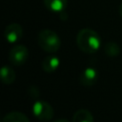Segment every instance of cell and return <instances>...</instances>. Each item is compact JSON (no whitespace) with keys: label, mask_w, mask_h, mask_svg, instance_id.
Here are the masks:
<instances>
[{"label":"cell","mask_w":122,"mask_h":122,"mask_svg":"<svg viewBox=\"0 0 122 122\" xmlns=\"http://www.w3.org/2000/svg\"><path fill=\"white\" fill-rule=\"evenodd\" d=\"M76 44L79 50L86 53H94L98 51L101 40L99 34L92 29H82L76 35Z\"/></svg>","instance_id":"6da1fadb"},{"label":"cell","mask_w":122,"mask_h":122,"mask_svg":"<svg viewBox=\"0 0 122 122\" xmlns=\"http://www.w3.org/2000/svg\"><path fill=\"white\" fill-rule=\"evenodd\" d=\"M37 42L39 47L50 53L56 52L61 46V40L56 32L51 30H43L38 33Z\"/></svg>","instance_id":"7a4b0ae2"},{"label":"cell","mask_w":122,"mask_h":122,"mask_svg":"<svg viewBox=\"0 0 122 122\" xmlns=\"http://www.w3.org/2000/svg\"><path fill=\"white\" fill-rule=\"evenodd\" d=\"M32 113L41 121H49L53 117L54 112L50 103L43 100H38L32 106Z\"/></svg>","instance_id":"3957f363"},{"label":"cell","mask_w":122,"mask_h":122,"mask_svg":"<svg viewBox=\"0 0 122 122\" xmlns=\"http://www.w3.org/2000/svg\"><path fill=\"white\" fill-rule=\"evenodd\" d=\"M29 58V51L24 45L13 46L9 52V60L14 66H21Z\"/></svg>","instance_id":"277c9868"},{"label":"cell","mask_w":122,"mask_h":122,"mask_svg":"<svg viewBox=\"0 0 122 122\" xmlns=\"http://www.w3.org/2000/svg\"><path fill=\"white\" fill-rule=\"evenodd\" d=\"M4 35H5L6 40L9 43H16L23 36V29L17 23L10 24L6 27Z\"/></svg>","instance_id":"5b68a950"},{"label":"cell","mask_w":122,"mask_h":122,"mask_svg":"<svg viewBox=\"0 0 122 122\" xmlns=\"http://www.w3.org/2000/svg\"><path fill=\"white\" fill-rule=\"evenodd\" d=\"M97 79H98V71L92 67H88L85 70H83L79 76L80 83L86 87L92 86L97 81Z\"/></svg>","instance_id":"8992f818"},{"label":"cell","mask_w":122,"mask_h":122,"mask_svg":"<svg viewBox=\"0 0 122 122\" xmlns=\"http://www.w3.org/2000/svg\"><path fill=\"white\" fill-rule=\"evenodd\" d=\"M60 65V60L56 55H48L42 61V69L46 72H53Z\"/></svg>","instance_id":"52a82bcc"},{"label":"cell","mask_w":122,"mask_h":122,"mask_svg":"<svg viewBox=\"0 0 122 122\" xmlns=\"http://www.w3.org/2000/svg\"><path fill=\"white\" fill-rule=\"evenodd\" d=\"M45 7L52 12H62L68 6V0H43Z\"/></svg>","instance_id":"ba28073f"},{"label":"cell","mask_w":122,"mask_h":122,"mask_svg":"<svg viewBox=\"0 0 122 122\" xmlns=\"http://www.w3.org/2000/svg\"><path fill=\"white\" fill-rule=\"evenodd\" d=\"M16 77L14 70L10 66H3L1 69V80L6 85H10L14 82Z\"/></svg>","instance_id":"9c48e42d"},{"label":"cell","mask_w":122,"mask_h":122,"mask_svg":"<svg viewBox=\"0 0 122 122\" xmlns=\"http://www.w3.org/2000/svg\"><path fill=\"white\" fill-rule=\"evenodd\" d=\"M72 122H93V116L88 110L80 109L74 112Z\"/></svg>","instance_id":"30bf717a"},{"label":"cell","mask_w":122,"mask_h":122,"mask_svg":"<svg viewBox=\"0 0 122 122\" xmlns=\"http://www.w3.org/2000/svg\"><path fill=\"white\" fill-rule=\"evenodd\" d=\"M2 122H30L27 115L20 112H11L7 113L3 119Z\"/></svg>","instance_id":"8fae6325"},{"label":"cell","mask_w":122,"mask_h":122,"mask_svg":"<svg viewBox=\"0 0 122 122\" xmlns=\"http://www.w3.org/2000/svg\"><path fill=\"white\" fill-rule=\"evenodd\" d=\"M104 51L105 53L110 56V57H115L120 53V47L118 46L117 43L110 41L108 42L105 47H104Z\"/></svg>","instance_id":"7c38bea8"},{"label":"cell","mask_w":122,"mask_h":122,"mask_svg":"<svg viewBox=\"0 0 122 122\" xmlns=\"http://www.w3.org/2000/svg\"><path fill=\"white\" fill-rule=\"evenodd\" d=\"M29 93L30 94V96L32 98H37L39 96V90L35 86H31L29 89Z\"/></svg>","instance_id":"4fadbf2b"},{"label":"cell","mask_w":122,"mask_h":122,"mask_svg":"<svg viewBox=\"0 0 122 122\" xmlns=\"http://www.w3.org/2000/svg\"><path fill=\"white\" fill-rule=\"evenodd\" d=\"M53 122H70V121L67 120V119H58V120H55Z\"/></svg>","instance_id":"5bb4252c"},{"label":"cell","mask_w":122,"mask_h":122,"mask_svg":"<svg viewBox=\"0 0 122 122\" xmlns=\"http://www.w3.org/2000/svg\"><path fill=\"white\" fill-rule=\"evenodd\" d=\"M119 14H120V16L122 17V3H121V5H120V7H119Z\"/></svg>","instance_id":"9a60e30c"}]
</instances>
